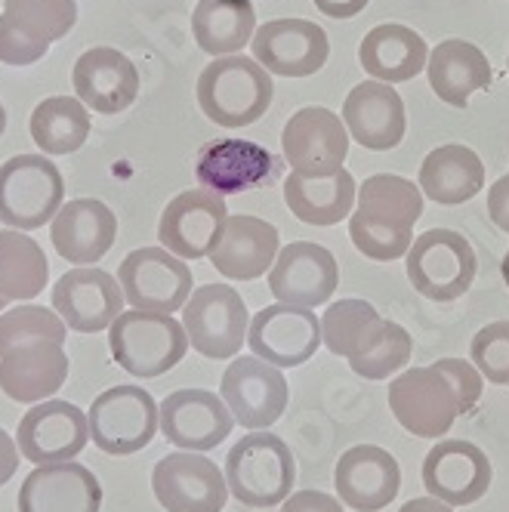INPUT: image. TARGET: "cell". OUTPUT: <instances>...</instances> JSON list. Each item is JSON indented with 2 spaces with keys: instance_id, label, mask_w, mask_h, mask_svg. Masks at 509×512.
<instances>
[{
  "instance_id": "6da1fadb",
  "label": "cell",
  "mask_w": 509,
  "mask_h": 512,
  "mask_svg": "<svg viewBox=\"0 0 509 512\" xmlns=\"http://www.w3.org/2000/svg\"><path fill=\"white\" fill-rule=\"evenodd\" d=\"M423 213V192L395 173L368 176L358 186V207L349 216V238L368 260L392 263L408 256L414 223Z\"/></svg>"
},
{
  "instance_id": "7a4b0ae2",
  "label": "cell",
  "mask_w": 509,
  "mask_h": 512,
  "mask_svg": "<svg viewBox=\"0 0 509 512\" xmlns=\"http://www.w3.org/2000/svg\"><path fill=\"white\" fill-rule=\"evenodd\" d=\"M272 75L253 56H220L198 78L201 112L220 127L238 130L266 115L272 105Z\"/></svg>"
},
{
  "instance_id": "3957f363",
  "label": "cell",
  "mask_w": 509,
  "mask_h": 512,
  "mask_svg": "<svg viewBox=\"0 0 509 512\" xmlns=\"http://www.w3.org/2000/svg\"><path fill=\"white\" fill-rule=\"evenodd\" d=\"M297 482V463L275 432H247L226 457V485L232 497L253 509L281 506Z\"/></svg>"
},
{
  "instance_id": "277c9868",
  "label": "cell",
  "mask_w": 509,
  "mask_h": 512,
  "mask_svg": "<svg viewBox=\"0 0 509 512\" xmlns=\"http://www.w3.org/2000/svg\"><path fill=\"white\" fill-rule=\"evenodd\" d=\"M108 346L118 368L136 380H152L173 371L189 349L186 327L164 312H121L108 327Z\"/></svg>"
},
{
  "instance_id": "5b68a950",
  "label": "cell",
  "mask_w": 509,
  "mask_h": 512,
  "mask_svg": "<svg viewBox=\"0 0 509 512\" xmlns=\"http://www.w3.org/2000/svg\"><path fill=\"white\" fill-rule=\"evenodd\" d=\"M65 182L50 158L16 155L0 167V223L16 232H34L59 213Z\"/></svg>"
},
{
  "instance_id": "8992f818",
  "label": "cell",
  "mask_w": 509,
  "mask_h": 512,
  "mask_svg": "<svg viewBox=\"0 0 509 512\" xmlns=\"http://www.w3.org/2000/svg\"><path fill=\"white\" fill-rule=\"evenodd\" d=\"M405 269L417 294L432 303H454L476 281L479 260L460 232L432 229L411 244Z\"/></svg>"
},
{
  "instance_id": "52a82bcc",
  "label": "cell",
  "mask_w": 509,
  "mask_h": 512,
  "mask_svg": "<svg viewBox=\"0 0 509 512\" xmlns=\"http://www.w3.org/2000/svg\"><path fill=\"white\" fill-rule=\"evenodd\" d=\"M87 423L99 451L127 457L142 451L155 438L158 401L142 386H112L90 405Z\"/></svg>"
},
{
  "instance_id": "ba28073f",
  "label": "cell",
  "mask_w": 509,
  "mask_h": 512,
  "mask_svg": "<svg viewBox=\"0 0 509 512\" xmlns=\"http://www.w3.org/2000/svg\"><path fill=\"white\" fill-rule=\"evenodd\" d=\"M183 327L198 355L223 361L241 352L250 315L232 284H204L183 306Z\"/></svg>"
},
{
  "instance_id": "9c48e42d",
  "label": "cell",
  "mask_w": 509,
  "mask_h": 512,
  "mask_svg": "<svg viewBox=\"0 0 509 512\" xmlns=\"http://www.w3.org/2000/svg\"><path fill=\"white\" fill-rule=\"evenodd\" d=\"M192 269L164 247H139L124 256L118 269V284L124 300L142 312H179L192 297Z\"/></svg>"
},
{
  "instance_id": "30bf717a",
  "label": "cell",
  "mask_w": 509,
  "mask_h": 512,
  "mask_svg": "<svg viewBox=\"0 0 509 512\" xmlns=\"http://www.w3.org/2000/svg\"><path fill=\"white\" fill-rule=\"evenodd\" d=\"M284 161L250 139H213L198 152L195 176L201 189L216 195H241L250 189H266L281 179Z\"/></svg>"
},
{
  "instance_id": "8fae6325",
  "label": "cell",
  "mask_w": 509,
  "mask_h": 512,
  "mask_svg": "<svg viewBox=\"0 0 509 512\" xmlns=\"http://www.w3.org/2000/svg\"><path fill=\"white\" fill-rule=\"evenodd\" d=\"M287 395L284 374L257 355L235 358L220 380V398L226 401L232 420L250 432L269 429L281 420L287 411Z\"/></svg>"
},
{
  "instance_id": "7c38bea8",
  "label": "cell",
  "mask_w": 509,
  "mask_h": 512,
  "mask_svg": "<svg viewBox=\"0 0 509 512\" xmlns=\"http://www.w3.org/2000/svg\"><path fill=\"white\" fill-rule=\"evenodd\" d=\"M152 491L167 512H223L229 485L207 454H167L152 472Z\"/></svg>"
},
{
  "instance_id": "4fadbf2b",
  "label": "cell",
  "mask_w": 509,
  "mask_h": 512,
  "mask_svg": "<svg viewBox=\"0 0 509 512\" xmlns=\"http://www.w3.org/2000/svg\"><path fill=\"white\" fill-rule=\"evenodd\" d=\"M281 152L300 176H331L349 155V130L331 108L309 105L284 124Z\"/></svg>"
},
{
  "instance_id": "5bb4252c",
  "label": "cell",
  "mask_w": 509,
  "mask_h": 512,
  "mask_svg": "<svg viewBox=\"0 0 509 512\" xmlns=\"http://www.w3.org/2000/svg\"><path fill=\"white\" fill-rule=\"evenodd\" d=\"M90 442V423L78 405L62 398H47L19 420L16 445L34 466L75 460Z\"/></svg>"
},
{
  "instance_id": "9a60e30c",
  "label": "cell",
  "mask_w": 509,
  "mask_h": 512,
  "mask_svg": "<svg viewBox=\"0 0 509 512\" xmlns=\"http://www.w3.org/2000/svg\"><path fill=\"white\" fill-rule=\"evenodd\" d=\"M389 408L395 420L417 438H442L460 417L451 383L432 368H408L389 383Z\"/></svg>"
},
{
  "instance_id": "2e32d148",
  "label": "cell",
  "mask_w": 509,
  "mask_h": 512,
  "mask_svg": "<svg viewBox=\"0 0 509 512\" xmlns=\"http://www.w3.org/2000/svg\"><path fill=\"white\" fill-rule=\"evenodd\" d=\"M232 423L226 401L207 389H179L158 405V429L179 451H213L229 438Z\"/></svg>"
},
{
  "instance_id": "e0dca14e",
  "label": "cell",
  "mask_w": 509,
  "mask_h": 512,
  "mask_svg": "<svg viewBox=\"0 0 509 512\" xmlns=\"http://www.w3.org/2000/svg\"><path fill=\"white\" fill-rule=\"evenodd\" d=\"M250 352L275 364L278 371L300 368L321 346V318L300 306H266L250 318L247 327Z\"/></svg>"
},
{
  "instance_id": "ac0fdd59",
  "label": "cell",
  "mask_w": 509,
  "mask_h": 512,
  "mask_svg": "<svg viewBox=\"0 0 509 512\" xmlns=\"http://www.w3.org/2000/svg\"><path fill=\"white\" fill-rule=\"evenodd\" d=\"M340 284V269L334 253L312 244V241H294L278 250L275 263L269 269V290L278 303L315 309L334 297Z\"/></svg>"
},
{
  "instance_id": "d6986e66",
  "label": "cell",
  "mask_w": 509,
  "mask_h": 512,
  "mask_svg": "<svg viewBox=\"0 0 509 512\" xmlns=\"http://www.w3.org/2000/svg\"><path fill=\"white\" fill-rule=\"evenodd\" d=\"M124 303L118 278L93 266L65 272L53 287V312L65 321L68 331L78 334L108 331L124 312Z\"/></svg>"
},
{
  "instance_id": "ffe728a7",
  "label": "cell",
  "mask_w": 509,
  "mask_h": 512,
  "mask_svg": "<svg viewBox=\"0 0 509 512\" xmlns=\"http://www.w3.org/2000/svg\"><path fill=\"white\" fill-rule=\"evenodd\" d=\"M226 219L229 210L223 195L207 189H189L164 207L158 238L164 250H170L179 260H204L220 241Z\"/></svg>"
},
{
  "instance_id": "44dd1931",
  "label": "cell",
  "mask_w": 509,
  "mask_h": 512,
  "mask_svg": "<svg viewBox=\"0 0 509 512\" xmlns=\"http://www.w3.org/2000/svg\"><path fill=\"white\" fill-rule=\"evenodd\" d=\"M253 59L278 78H309L324 68L331 41L309 19H272L253 31Z\"/></svg>"
},
{
  "instance_id": "7402d4cb",
  "label": "cell",
  "mask_w": 509,
  "mask_h": 512,
  "mask_svg": "<svg viewBox=\"0 0 509 512\" xmlns=\"http://www.w3.org/2000/svg\"><path fill=\"white\" fill-rule=\"evenodd\" d=\"M423 488L448 506H472L491 488V460L472 442H439L423 460Z\"/></svg>"
},
{
  "instance_id": "603a6c76",
  "label": "cell",
  "mask_w": 509,
  "mask_h": 512,
  "mask_svg": "<svg viewBox=\"0 0 509 512\" xmlns=\"http://www.w3.org/2000/svg\"><path fill=\"white\" fill-rule=\"evenodd\" d=\"M343 124L358 145H365L371 152H389L408 133L405 102L392 84H355L343 102Z\"/></svg>"
},
{
  "instance_id": "cb8c5ba5",
  "label": "cell",
  "mask_w": 509,
  "mask_h": 512,
  "mask_svg": "<svg viewBox=\"0 0 509 512\" xmlns=\"http://www.w3.org/2000/svg\"><path fill=\"white\" fill-rule=\"evenodd\" d=\"M102 485L78 460L38 466L19 488V512H99Z\"/></svg>"
},
{
  "instance_id": "d4e9b609",
  "label": "cell",
  "mask_w": 509,
  "mask_h": 512,
  "mask_svg": "<svg viewBox=\"0 0 509 512\" xmlns=\"http://www.w3.org/2000/svg\"><path fill=\"white\" fill-rule=\"evenodd\" d=\"M118 238V216L96 198H78L59 207L50 223V241L62 260L93 266L112 250Z\"/></svg>"
},
{
  "instance_id": "484cf974",
  "label": "cell",
  "mask_w": 509,
  "mask_h": 512,
  "mask_svg": "<svg viewBox=\"0 0 509 512\" xmlns=\"http://www.w3.org/2000/svg\"><path fill=\"white\" fill-rule=\"evenodd\" d=\"M65 343L34 340L10 349L0 358V392L19 405H41L68 380Z\"/></svg>"
},
{
  "instance_id": "4316f807",
  "label": "cell",
  "mask_w": 509,
  "mask_h": 512,
  "mask_svg": "<svg viewBox=\"0 0 509 512\" xmlns=\"http://www.w3.org/2000/svg\"><path fill=\"white\" fill-rule=\"evenodd\" d=\"M71 84H75L78 99L93 112L118 115L139 96V71L121 50L93 47L75 62Z\"/></svg>"
},
{
  "instance_id": "83f0119b",
  "label": "cell",
  "mask_w": 509,
  "mask_h": 512,
  "mask_svg": "<svg viewBox=\"0 0 509 512\" xmlns=\"http://www.w3.org/2000/svg\"><path fill=\"white\" fill-rule=\"evenodd\" d=\"M281 250L278 229L260 216H229L226 229L210 250V263L229 281H257L266 275Z\"/></svg>"
},
{
  "instance_id": "f1b7e54d",
  "label": "cell",
  "mask_w": 509,
  "mask_h": 512,
  "mask_svg": "<svg viewBox=\"0 0 509 512\" xmlns=\"http://www.w3.org/2000/svg\"><path fill=\"white\" fill-rule=\"evenodd\" d=\"M337 494L355 512L386 509L402 488V469L377 445H355L337 463Z\"/></svg>"
},
{
  "instance_id": "f546056e",
  "label": "cell",
  "mask_w": 509,
  "mask_h": 512,
  "mask_svg": "<svg viewBox=\"0 0 509 512\" xmlns=\"http://www.w3.org/2000/svg\"><path fill=\"white\" fill-rule=\"evenodd\" d=\"M420 192L445 207L472 201L485 186V164L466 145H439L420 164Z\"/></svg>"
},
{
  "instance_id": "4dcf8cb0",
  "label": "cell",
  "mask_w": 509,
  "mask_h": 512,
  "mask_svg": "<svg viewBox=\"0 0 509 512\" xmlns=\"http://www.w3.org/2000/svg\"><path fill=\"white\" fill-rule=\"evenodd\" d=\"M358 59L374 81L405 84L426 68L429 50L414 28L389 22L368 31V38L361 41Z\"/></svg>"
},
{
  "instance_id": "1f68e13d",
  "label": "cell",
  "mask_w": 509,
  "mask_h": 512,
  "mask_svg": "<svg viewBox=\"0 0 509 512\" xmlns=\"http://www.w3.org/2000/svg\"><path fill=\"white\" fill-rule=\"evenodd\" d=\"M429 87L442 102L466 108L469 96L491 87V62L469 41H442L426 59Z\"/></svg>"
},
{
  "instance_id": "d6a6232c",
  "label": "cell",
  "mask_w": 509,
  "mask_h": 512,
  "mask_svg": "<svg viewBox=\"0 0 509 512\" xmlns=\"http://www.w3.org/2000/svg\"><path fill=\"white\" fill-rule=\"evenodd\" d=\"M284 201L300 223L309 226H337L355 207V179L349 170L331 176H300L284 179Z\"/></svg>"
},
{
  "instance_id": "836d02e7",
  "label": "cell",
  "mask_w": 509,
  "mask_h": 512,
  "mask_svg": "<svg viewBox=\"0 0 509 512\" xmlns=\"http://www.w3.org/2000/svg\"><path fill=\"white\" fill-rule=\"evenodd\" d=\"M192 31L207 56H235L253 41L257 10L250 0H198L192 13Z\"/></svg>"
},
{
  "instance_id": "e575fe53",
  "label": "cell",
  "mask_w": 509,
  "mask_h": 512,
  "mask_svg": "<svg viewBox=\"0 0 509 512\" xmlns=\"http://www.w3.org/2000/svg\"><path fill=\"white\" fill-rule=\"evenodd\" d=\"M28 130L44 155H75L90 136V108L81 99L50 96L31 112Z\"/></svg>"
},
{
  "instance_id": "d590c367",
  "label": "cell",
  "mask_w": 509,
  "mask_h": 512,
  "mask_svg": "<svg viewBox=\"0 0 509 512\" xmlns=\"http://www.w3.org/2000/svg\"><path fill=\"white\" fill-rule=\"evenodd\" d=\"M50 281V266L41 244L25 232H0V297L10 303H25L44 294Z\"/></svg>"
},
{
  "instance_id": "8d00e7d4",
  "label": "cell",
  "mask_w": 509,
  "mask_h": 512,
  "mask_svg": "<svg viewBox=\"0 0 509 512\" xmlns=\"http://www.w3.org/2000/svg\"><path fill=\"white\" fill-rule=\"evenodd\" d=\"M380 324L383 318L368 300H340L321 315V340L334 355L349 361L371 343Z\"/></svg>"
},
{
  "instance_id": "74e56055",
  "label": "cell",
  "mask_w": 509,
  "mask_h": 512,
  "mask_svg": "<svg viewBox=\"0 0 509 512\" xmlns=\"http://www.w3.org/2000/svg\"><path fill=\"white\" fill-rule=\"evenodd\" d=\"M0 16L28 38L53 44L75 28L78 4L75 0H4Z\"/></svg>"
},
{
  "instance_id": "f35d334b",
  "label": "cell",
  "mask_w": 509,
  "mask_h": 512,
  "mask_svg": "<svg viewBox=\"0 0 509 512\" xmlns=\"http://www.w3.org/2000/svg\"><path fill=\"white\" fill-rule=\"evenodd\" d=\"M414 349L411 334L402 324L386 321L377 327V334L371 337V343L361 349L358 355L349 358V368L361 377V380H389L392 374H398L408 364Z\"/></svg>"
},
{
  "instance_id": "ab89813d",
  "label": "cell",
  "mask_w": 509,
  "mask_h": 512,
  "mask_svg": "<svg viewBox=\"0 0 509 512\" xmlns=\"http://www.w3.org/2000/svg\"><path fill=\"white\" fill-rule=\"evenodd\" d=\"M65 337H68V327L53 309L16 306V309L0 315V358H4L10 349L22 346V343H34V340L65 343Z\"/></svg>"
},
{
  "instance_id": "60d3db41",
  "label": "cell",
  "mask_w": 509,
  "mask_h": 512,
  "mask_svg": "<svg viewBox=\"0 0 509 512\" xmlns=\"http://www.w3.org/2000/svg\"><path fill=\"white\" fill-rule=\"evenodd\" d=\"M469 355L485 380L506 386L509 383V321H494L482 327V331L472 337Z\"/></svg>"
},
{
  "instance_id": "b9f144b4",
  "label": "cell",
  "mask_w": 509,
  "mask_h": 512,
  "mask_svg": "<svg viewBox=\"0 0 509 512\" xmlns=\"http://www.w3.org/2000/svg\"><path fill=\"white\" fill-rule=\"evenodd\" d=\"M432 368L451 383V389H454V395H457V405H460V417L469 414L472 408L479 405L485 377L476 371V364H469V361H463V358H439V361L432 364Z\"/></svg>"
},
{
  "instance_id": "7bdbcfd3",
  "label": "cell",
  "mask_w": 509,
  "mask_h": 512,
  "mask_svg": "<svg viewBox=\"0 0 509 512\" xmlns=\"http://www.w3.org/2000/svg\"><path fill=\"white\" fill-rule=\"evenodd\" d=\"M50 50V44L34 41L28 34H22L19 28H13L4 16H0V62L4 65H31L44 59Z\"/></svg>"
},
{
  "instance_id": "ee69618b",
  "label": "cell",
  "mask_w": 509,
  "mask_h": 512,
  "mask_svg": "<svg viewBox=\"0 0 509 512\" xmlns=\"http://www.w3.org/2000/svg\"><path fill=\"white\" fill-rule=\"evenodd\" d=\"M281 512H343V506L324 491H297L281 503Z\"/></svg>"
},
{
  "instance_id": "f6af8a7d",
  "label": "cell",
  "mask_w": 509,
  "mask_h": 512,
  "mask_svg": "<svg viewBox=\"0 0 509 512\" xmlns=\"http://www.w3.org/2000/svg\"><path fill=\"white\" fill-rule=\"evenodd\" d=\"M488 213H491V223L509 235V173L500 176L491 192H488Z\"/></svg>"
},
{
  "instance_id": "bcb514c9",
  "label": "cell",
  "mask_w": 509,
  "mask_h": 512,
  "mask_svg": "<svg viewBox=\"0 0 509 512\" xmlns=\"http://www.w3.org/2000/svg\"><path fill=\"white\" fill-rule=\"evenodd\" d=\"M19 445L10 438V432L7 429H0V485H7L13 475H16V469H19Z\"/></svg>"
},
{
  "instance_id": "7dc6e473",
  "label": "cell",
  "mask_w": 509,
  "mask_h": 512,
  "mask_svg": "<svg viewBox=\"0 0 509 512\" xmlns=\"http://www.w3.org/2000/svg\"><path fill=\"white\" fill-rule=\"evenodd\" d=\"M371 4V0H315V7L331 16V19H352L358 16L361 10H365Z\"/></svg>"
},
{
  "instance_id": "c3c4849f",
  "label": "cell",
  "mask_w": 509,
  "mask_h": 512,
  "mask_svg": "<svg viewBox=\"0 0 509 512\" xmlns=\"http://www.w3.org/2000/svg\"><path fill=\"white\" fill-rule=\"evenodd\" d=\"M398 512H454V506L435 500V497H414V500H408Z\"/></svg>"
},
{
  "instance_id": "681fc988",
  "label": "cell",
  "mask_w": 509,
  "mask_h": 512,
  "mask_svg": "<svg viewBox=\"0 0 509 512\" xmlns=\"http://www.w3.org/2000/svg\"><path fill=\"white\" fill-rule=\"evenodd\" d=\"M503 281H506V287H509V250H506V256H503Z\"/></svg>"
},
{
  "instance_id": "f907efd6",
  "label": "cell",
  "mask_w": 509,
  "mask_h": 512,
  "mask_svg": "<svg viewBox=\"0 0 509 512\" xmlns=\"http://www.w3.org/2000/svg\"><path fill=\"white\" fill-rule=\"evenodd\" d=\"M4 130H7V108L0 105V136H4Z\"/></svg>"
},
{
  "instance_id": "816d5d0a",
  "label": "cell",
  "mask_w": 509,
  "mask_h": 512,
  "mask_svg": "<svg viewBox=\"0 0 509 512\" xmlns=\"http://www.w3.org/2000/svg\"><path fill=\"white\" fill-rule=\"evenodd\" d=\"M10 306V300H4V297H0V315H4V309Z\"/></svg>"
}]
</instances>
